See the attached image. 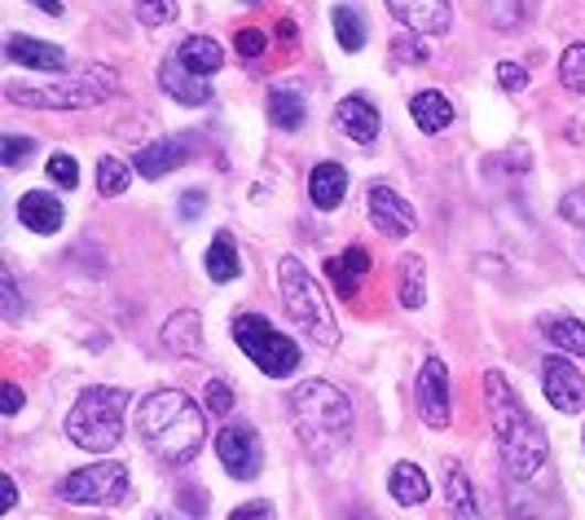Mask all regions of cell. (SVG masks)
Returning <instances> with one entry per match:
<instances>
[{
	"mask_svg": "<svg viewBox=\"0 0 585 520\" xmlns=\"http://www.w3.org/2000/svg\"><path fill=\"white\" fill-rule=\"evenodd\" d=\"M137 437L168 468H185L203 450V437H208L203 411L181 389H159L137 402Z\"/></svg>",
	"mask_w": 585,
	"mask_h": 520,
	"instance_id": "6da1fadb",
	"label": "cell"
},
{
	"mask_svg": "<svg viewBox=\"0 0 585 520\" xmlns=\"http://www.w3.org/2000/svg\"><path fill=\"white\" fill-rule=\"evenodd\" d=\"M291 424L312 459H334L352 442V402L326 384V380H304L291 397Z\"/></svg>",
	"mask_w": 585,
	"mask_h": 520,
	"instance_id": "7a4b0ae2",
	"label": "cell"
},
{
	"mask_svg": "<svg viewBox=\"0 0 585 520\" xmlns=\"http://www.w3.org/2000/svg\"><path fill=\"white\" fill-rule=\"evenodd\" d=\"M485 402H489L493 433H498V446H502L507 468H511L515 477L542 473V464H546V433H542V424L529 415V406L515 397V389L507 384L502 371H489V375H485Z\"/></svg>",
	"mask_w": 585,
	"mask_h": 520,
	"instance_id": "3957f363",
	"label": "cell"
},
{
	"mask_svg": "<svg viewBox=\"0 0 585 520\" xmlns=\"http://www.w3.org/2000/svg\"><path fill=\"white\" fill-rule=\"evenodd\" d=\"M119 93V71L115 66H75L71 75H57L53 84H22V79H9L4 84V97L13 106H35V110H88V106H102Z\"/></svg>",
	"mask_w": 585,
	"mask_h": 520,
	"instance_id": "277c9868",
	"label": "cell"
},
{
	"mask_svg": "<svg viewBox=\"0 0 585 520\" xmlns=\"http://www.w3.org/2000/svg\"><path fill=\"white\" fill-rule=\"evenodd\" d=\"M124 411H128V393L124 389H84L79 402L71 406L66 415V437L79 446V450H93V455H106L119 446L124 437Z\"/></svg>",
	"mask_w": 585,
	"mask_h": 520,
	"instance_id": "5b68a950",
	"label": "cell"
},
{
	"mask_svg": "<svg viewBox=\"0 0 585 520\" xmlns=\"http://www.w3.org/2000/svg\"><path fill=\"white\" fill-rule=\"evenodd\" d=\"M278 291H283V305H287V314H291V322L299 331H308L321 349H334L339 344V327H334L330 300H326V291L317 287V278L295 256L278 261Z\"/></svg>",
	"mask_w": 585,
	"mask_h": 520,
	"instance_id": "8992f818",
	"label": "cell"
},
{
	"mask_svg": "<svg viewBox=\"0 0 585 520\" xmlns=\"http://www.w3.org/2000/svg\"><path fill=\"white\" fill-rule=\"evenodd\" d=\"M234 340L269 380H287V375L299 371V344L287 331H278L269 318H260V314L234 318Z\"/></svg>",
	"mask_w": 585,
	"mask_h": 520,
	"instance_id": "52a82bcc",
	"label": "cell"
},
{
	"mask_svg": "<svg viewBox=\"0 0 585 520\" xmlns=\"http://www.w3.org/2000/svg\"><path fill=\"white\" fill-rule=\"evenodd\" d=\"M128 495V468L124 464H93L57 481V499L79 503V508H115Z\"/></svg>",
	"mask_w": 585,
	"mask_h": 520,
	"instance_id": "ba28073f",
	"label": "cell"
},
{
	"mask_svg": "<svg viewBox=\"0 0 585 520\" xmlns=\"http://www.w3.org/2000/svg\"><path fill=\"white\" fill-rule=\"evenodd\" d=\"M216 455H221V464H225V473H230L234 481H252V477H260L265 450H260L256 428H247V424H230V428H221V433H216Z\"/></svg>",
	"mask_w": 585,
	"mask_h": 520,
	"instance_id": "9c48e42d",
	"label": "cell"
},
{
	"mask_svg": "<svg viewBox=\"0 0 585 520\" xmlns=\"http://www.w3.org/2000/svg\"><path fill=\"white\" fill-rule=\"evenodd\" d=\"M414 397H418V415H423L427 428H449L454 402H449V367L440 358H427L423 362L418 384H414Z\"/></svg>",
	"mask_w": 585,
	"mask_h": 520,
	"instance_id": "30bf717a",
	"label": "cell"
},
{
	"mask_svg": "<svg viewBox=\"0 0 585 520\" xmlns=\"http://www.w3.org/2000/svg\"><path fill=\"white\" fill-rule=\"evenodd\" d=\"M542 389H546V402L564 415H577L585 406V380L582 371L568 362V353H555L542 362Z\"/></svg>",
	"mask_w": 585,
	"mask_h": 520,
	"instance_id": "8fae6325",
	"label": "cell"
},
{
	"mask_svg": "<svg viewBox=\"0 0 585 520\" xmlns=\"http://www.w3.org/2000/svg\"><path fill=\"white\" fill-rule=\"evenodd\" d=\"M370 221H374V230L387 234V238H410L414 225H418L414 208H410L392 185H383V181L370 185Z\"/></svg>",
	"mask_w": 585,
	"mask_h": 520,
	"instance_id": "7c38bea8",
	"label": "cell"
},
{
	"mask_svg": "<svg viewBox=\"0 0 585 520\" xmlns=\"http://www.w3.org/2000/svg\"><path fill=\"white\" fill-rule=\"evenodd\" d=\"M387 9L418 35H445L454 26V0H387Z\"/></svg>",
	"mask_w": 585,
	"mask_h": 520,
	"instance_id": "4fadbf2b",
	"label": "cell"
},
{
	"mask_svg": "<svg viewBox=\"0 0 585 520\" xmlns=\"http://www.w3.org/2000/svg\"><path fill=\"white\" fill-rule=\"evenodd\" d=\"M185 163H190V141L185 137H163V141H150V146H141L132 155V168L146 181H159V177H168V172H177Z\"/></svg>",
	"mask_w": 585,
	"mask_h": 520,
	"instance_id": "5bb4252c",
	"label": "cell"
},
{
	"mask_svg": "<svg viewBox=\"0 0 585 520\" xmlns=\"http://www.w3.org/2000/svg\"><path fill=\"white\" fill-rule=\"evenodd\" d=\"M4 57L18 62V66H31V71H49V75L66 71V53L57 44H49V40H35V35H9L4 40Z\"/></svg>",
	"mask_w": 585,
	"mask_h": 520,
	"instance_id": "9a60e30c",
	"label": "cell"
},
{
	"mask_svg": "<svg viewBox=\"0 0 585 520\" xmlns=\"http://www.w3.org/2000/svg\"><path fill=\"white\" fill-rule=\"evenodd\" d=\"M159 84H163V93L177 97L181 106H208V102H212V84H203V75L185 71L177 57H168V62L159 66Z\"/></svg>",
	"mask_w": 585,
	"mask_h": 520,
	"instance_id": "2e32d148",
	"label": "cell"
},
{
	"mask_svg": "<svg viewBox=\"0 0 585 520\" xmlns=\"http://www.w3.org/2000/svg\"><path fill=\"white\" fill-rule=\"evenodd\" d=\"M334 119H339V128H343L352 141H361V146H370V141L379 137V128H383L374 102H365V97H343V102L334 106Z\"/></svg>",
	"mask_w": 585,
	"mask_h": 520,
	"instance_id": "e0dca14e",
	"label": "cell"
},
{
	"mask_svg": "<svg viewBox=\"0 0 585 520\" xmlns=\"http://www.w3.org/2000/svg\"><path fill=\"white\" fill-rule=\"evenodd\" d=\"M163 349L177 358H199L203 353V318L194 309H181L163 322Z\"/></svg>",
	"mask_w": 585,
	"mask_h": 520,
	"instance_id": "ac0fdd59",
	"label": "cell"
},
{
	"mask_svg": "<svg viewBox=\"0 0 585 520\" xmlns=\"http://www.w3.org/2000/svg\"><path fill=\"white\" fill-rule=\"evenodd\" d=\"M18 221L31 234H57L62 230V203L49 190H31V194L18 199Z\"/></svg>",
	"mask_w": 585,
	"mask_h": 520,
	"instance_id": "d6986e66",
	"label": "cell"
},
{
	"mask_svg": "<svg viewBox=\"0 0 585 520\" xmlns=\"http://www.w3.org/2000/svg\"><path fill=\"white\" fill-rule=\"evenodd\" d=\"M343 194H348V172H343V163H317V168L308 172V199H312V208L334 212V208L343 203Z\"/></svg>",
	"mask_w": 585,
	"mask_h": 520,
	"instance_id": "ffe728a7",
	"label": "cell"
},
{
	"mask_svg": "<svg viewBox=\"0 0 585 520\" xmlns=\"http://www.w3.org/2000/svg\"><path fill=\"white\" fill-rule=\"evenodd\" d=\"M326 274H330V283L339 287V296H348V300H352V296H357V287H361V278L370 274V252L352 243V247H343L334 261H326Z\"/></svg>",
	"mask_w": 585,
	"mask_h": 520,
	"instance_id": "44dd1931",
	"label": "cell"
},
{
	"mask_svg": "<svg viewBox=\"0 0 585 520\" xmlns=\"http://www.w3.org/2000/svg\"><path fill=\"white\" fill-rule=\"evenodd\" d=\"M269 119H274L283 132L304 128V119H308V102H304V88H299L295 79L269 88Z\"/></svg>",
	"mask_w": 585,
	"mask_h": 520,
	"instance_id": "7402d4cb",
	"label": "cell"
},
{
	"mask_svg": "<svg viewBox=\"0 0 585 520\" xmlns=\"http://www.w3.org/2000/svg\"><path fill=\"white\" fill-rule=\"evenodd\" d=\"M177 62L185 66V71H194V75H216L221 71V62H225V49L212 40V35H185L181 44H177Z\"/></svg>",
	"mask_w": 585,
	"mask_h": 520,
	"instance_id": "603a6c76",
	"label": "cell"
},
{
	"mask_svg": "<svg viewBox=\"0 0 585 520\" xmlns=\"http://www.w3.org/2000/svg\"><path fill=\"white\" fill-rule=\"evenodd\" d=\"M410 115H414V124H418L423 132H445V128L454 124V106H449V97L436 93V88L414 93V97H410Z\"/></svg>",
	"mask_w": 585,
	"mask_h": 520,
	"instance_id": "cb8c5ba5",
	"label": "cell"
},
{
	"mask_svg": "<svg viewBox=\"0 0 585 520\" xmlns=\"http://www.w3.org/2000/svg\"><path fill=\"white\" fill-rule=\"evenodd\" d=\"M387 490H392V499H396L401 508H423L427 495H432L427 473H423L418 464H396L392 477H387Z\"/></svg>",
	"mask_w": 585,
	"mask_h": 520,
	"instance_id": "d4e9b609",
	"label": "cell"
},
{
	"mask_svg": "<svg viewBox=\"0 0 585 520\" xmlns=\"http://www.w3.org/2000/svg\"><path fill=\"white\" fill-rule=\"evenodd\" d=\"M542 336L560 349V353H573V358H585V322L582 318H568V314H551L542 318Z\"/></svg>",
	"mask_w": 585,
	"mask_h": 520,
	"instance_id": "484cf974",
	"label": "cell"
},
{
	"mask_svg": "<svg viewBox=\"0 0 585 520\" xmlns=\"http://www.w3.org/2000/svg\"><path fill=\"white\" fill-rule=\"evenodd\" d=\"M243 274V261H238V247H234V234H216L212 247H208V278L212 283H234Z\"/></svg>",
	"mask_w": 585,
	"mask_h": 520,
	"instance_id": "4316f807",
	"label": "cell"
},
{
	"mask_svg": "<svg viewBox=\"0 0 585 520\" xmlns=\"http://www.w3.org/2000/svg\"><path fill=\"white\" fill-rule=\"evenodd\" d=\"M330 18H334V40H339L348 53L365 49V22H361V13H357L352 4H334Z\"/></svg>",
	"mask_w": 585,
	"mask_h": 520,
	"instance_id": "83f0119b",
	"label": "cell"
},
{
	"mask_svg": "<svg viewBox=\"0 0 585 520\" xmlns=\"http://www.w3.org/2000/svg\"><path fill=\"white\" fill-rule=\"evenodd\" d=\"M427 300V269H423V256H405L401 265V305L405 309H423Z\"/></svg>",
	"mask_w": 585,
	"mask_h": 520,
	"instance_id": "f1b7e54d",
	"label": "cell"
},
{
	"mask_svg": "<svg viewBox=\"0 0 585 520\" xmlns=\"http://www.w3.org/2000/svg\"><path fill=\"white\" fill-rule=\"evenodd\" d=\"M445 495H449V508H454L462 520L480 512V508H476V495H471V481H467V473H462L458 464L445 468Z\"/></svg>",
	"mask_w": 585,
	"mask_h": 520,
	"instance_id": "f546056e",
	"label": "cell"
},
{
	"mask_svg": "<svg viewBox=\"0 0 585 520\" xmlns=\"http://www.w3.org/2000/svg\"><path fill=\"white\" fill-rule=\"evenodd\" d=\"M560 84H564L568 93L585 97V40L564 49V57H560Z\"/></svg>",
	"mask_w": 585,
	"mask_h": 520,
	"instance_id": "4dcf8cb0",
	"label": "cell"
},
{
	"mask_svg": "<svg viewBox=\"0 0 585 520\" xmlns=\"http://www.w3.org/2000/svg\"><path fill=\"white\" fill-rule=\"evenodd\" d=\"M128 177H132V168H128L124 159H115V155H102V159H97V190H102V194H110V199L124 194V190H128Z\"/></svg>",
	"mask_w": 585,
	"mask_h": 520,
	"instance_id": "1f68e13d",
	"label": "cell"
},
{
	"mask_svg": "<svg viewBox=\"0 0 585 520\" xmlns=\"http://www.w3.org/2000/svg\"><path fill=\"white\" fill-rule=\"evenodd\" d=\"M529 9H533V0H485V13L498 31H515L529 18Z\"/></svg>",
	"mask_w": 585,
	"mask_h": 520,
	"instance_id": "d6a6232c",
	"label": "cell"
},
{
	"mask_svg": "<svg viewBox=\"0 0 585 520\" xmlns=\"http://www.w3.org/2000/svg\"><path fill=\"white\" fill-rule=\"evenodd\" d=\"M49 181L62 185V190H75V185H79V163H75V155H66V150L49 155Z\"/></svg>",
	"mask_w": 585,
	"mask_h": 520,
	"instance_id": "836d02e7",
	"label": "cell"
},
{
	"mask_svg": "<svg viewBox=\"0 0 585 520\" xmlns=\"http://www.w3.org/2000/svg\"><path fill=\"white\" fill-rule=\"evenodd\" d=\"M137 18L146 26H163L177 18V0H137Z\"/></svg>",
	"mask_w": 585,
	"mask_h": 520,
	"instance_id": "e575fe53",
	"label": "cell"
},
{
	"mask_svg": "<svg viewBox=\"0 0 585 520\" xmlns=\"http://www.w3.org/2000/svg\"><path fill=\"white\" fill-rule=\"evenodd\" d=\"M265 31H256V26H243L238 35H234V49H238V57L243 62H256V57H265Z\"/></svg>",
	"mask_w": 585,
	"mask_h": 520,
	"instance_id": "d590c367",
	"label": "cell"
},
{
	"mask_svg": "<svg viewBox=\"0 0 585 520\" xmlns=\"http://www.w3.org/2000/svg\"><path fill=\"white\" fill-rule=\"evenodd\" d=\"M26 155H35V141L31 137H0V159H4V168H18Z\"/></svg>",
	"mask_w": 585,
	"mask_h": 520,
	"instance_id": "8d00e7d4",
	"label": "cell"
},
{
	"mask_svg": "<svg viewBox=\"0 0 585 520\" xmlns=\"http://www.w3.org/2000/svg\"><path fill=\"white\" fill-rule=\"evenodd\" d=\"M203 402H208V411H212V415H230V411H234V393H230V384H225V380H208Z\"/></svg>",
	"mask_w": 585,
	"mask_h": 520,
	"instance_id": "74e56055",
	"label": "cell"
},
{
	"mask_svg": "<svg viewBox=\"0 0 585 520\" xmlns=\"http://www.w3.org/2000/svg\"><path fill=\"white\" fill-rule=\"evenodd\" d=\"M560 216H564L568 225L585 230V190H568V194L560 199Z\"/></svg>",
	"mask_w": 585,
	"mask_h": 520,
	"instance_id": "f35d334b",
	"label": "cell"
},
{
	"mask_svg": "<svg viewBox=\"0 0 585 520\" xmlns=\"http://www.w3.org/2000/svg\"><path fill=\"white\" fill-rule=\"evenodd\" d=\"M0 296H4V318L13 322L22 314V296H18V283H13V269H0Z\"/></svg>",
	"mask_w": 585,
	"mask_h": 520,
	"instance_id": "ab89813d",
	"label": "cell"
},
{
	"mask_svg": "<svg viewBox=\"0 0 585 520\" xmlns=\"http://www.w3.org/2000/svg\"><path fill=\"white\" fill-rule=\"evenodd\" d=\"M392 57H401V62H427V44L414 40V35H401V40H392Z\"/></svg>",
	"mask_w": 585,
	"mask_h": 520,
	"instance_id": "60d3db41",
	"label": "cell"
},
{
	"mask_svg": "<svg viewBox=\"0 0 585 520\" xmlns=\"http://www.w3.org/2000/svg\"><path fill=\"white\" fill-rule=\"evenodd\" d=\"M498 79H502V88H507V93H520V88L529 84V71H524V66H515V62H498Z\"/></svg>",
	"mask_w": 585,
	"mask_h": 520,
	"instance_id": "b9f144b4",
	"label": "cell"
},
{
	"mask_svg": "<svg viewBox=\"0 0 585 520\" xmlns=\"http://www.w3.org/2000/svg\"><path fill=\"white\" fill-rule=\"evenodd\" d=\"M230 520H278L274 512V503H265V499H256V503H243V508H234Z\"/></svg>",
	"mask_w": 585,
	"mask_h": 520,
	"instance_id": "7bdbcfd3",
	"label": "cell"
},
{
	"mask_svg": "<svg viewBox=\"0 0 585 520\" xmlns=\"http://www.w3.org/2000/svg\"><path fill=\"white\" fill-rule=\"evenodd\" d=\"M203 208H208V194H203V190H190V194L181 199V221H194Z\"/></svg>",
	"mask_w": 585,
	"mask_h": 520,
	"instance_id": "ee69618b",
	"label": "cell"
},
{
	"mask_svg": "<svg viewBox=\"0 0 585 520\" xmlns=\"http://www.w3.org/2000/svg\"><path fill=\"white\" fill-rule=\"evenodd\" d=\"M18 406H22V389H18V384H4V402H0V411L13 415Z\"/></svg>",
	"mask_w": 585,
	"mask_h": 520,
	"instance_id": "f6af8a7d",
	"label": "cell"
},
{
	"mask_svg": "<svg viewBox=\"0 0 585 520\" xmlns=\"http://www.w3.org/2000/svg\"><path fill=\"white\" fill-rule=\"evenodd\" d=\"M31 4H40L49 18H62V0H31Z\"/></svg>",
	"mask_w": 585,
	"mask_h": 520,
	"instance_id": "bcb514c9",
	"label": "cell"
},
{
	"mask_svg": "<svg viewBox=\"0 0 585 520\" xmlns=\"http://www.w3.org/2000/svg\"><path fill=\"white\" fill-rule=\"evenodd\" d=\"M18 503V486H13V477H4V508H13Z\"/></svg>",
	"mask_w": 585,
	"mask_h": 520,
	"instance_id": "7dc6e473",
	"label": "cell"
},
{
	"mask_svg": "<svg viewBox=\"0 0 585 520\" xmlns=\"http://www.w3.org/2000/svg\"><path fill=\"white\" fill-rule=\"evenodd\" d=\"M243 4H260V0H243Z\"/></svg>",
	"mask_w": 585,
	"mask_h": 520,
	"instance_id": "c3c4849f",
	"label": "cell"
}]
</instances>
